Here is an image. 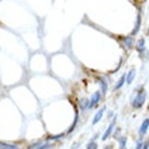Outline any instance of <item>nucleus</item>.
Returning <instances> with one entry per match:
<instances>
[{
	"instance_id": "obj_1",
	"label": "nucleus",
	"mask_w": 149,
	"mask_h": 149,
	"mask_svg": "<svg viewBox=\"0 0 149 149\" xmlns=\"http://www.w3.org/2000/svg\"><path fill=\"white\" fill-rule=\"evenodd\" d=\"M145 99H146V92L145 91H140V94L137 95V98L133 100V107L134 109H141L142 104L145 103Z\"/></svg>"
},
{
	"instance_id": "obj_2",
	"label": "nucleus",
	"mask_w": 149,
	"mask_h": 149,
	"mask_svg": "<svg viewBox=\"0 0 149 149\" xmlns=\"http://www.w3.org/2000/svg\"><path fill=\"white\" fill-rule=\"evenodd\" d=\"M100 98H102V92H100V91H95L94 94H92V96H91V99H90V106H88V109H94V107H96V104L99 103Z\"/></svg>"
},
{
	"instance_id": "obj_3",
	"label": "nucleus",
	"mask_w": 149,
	"mask_h": 149,
	"mask_svg": "<svg viewBox=\"0 0 149 149\" xmlns=\"http://www.w3.org/2000/svg\"><path fill=\"white\" fill-rule=\"evenodd\" d=\"M114 127H115V119H113V122H111L110 125H109V127H107V130L104 132V134L102 136V140L104 141V140H107V138L110 137L111 134H113V130H114Z\"/></svg>"
},
{
	"instance_id": "obj_4",
	"label": "nucleus",
	"mask_w": 149,
	"mask_h": 149,
	"mask_svg": "<svg viewBox=\"0 0 149 149\" xmlns=\"http://www.w3.org/2000/svg\"><path fill=\"white\" fill-rule=\"evenodd\" d=\"M99 80V83H100V92H102V95H106V92H107V80L104 77H99L98 79Z\"/></svg>"
},
{
	"instance_id": "obj_5",
	"label": "nucleus",
	"mask_w": 149,
	"mask_h": 149,
	"mask_svg": "<svg viewBox=\"0 0 149 149\" xmlns=\"http://www.w3.org/2000/svg\"><path fill=\"white\" fill-rule=\"evenodd\" d=\"M148 129H149V119H145V121L142 122V125H141V127H140V136H145L146 134V132H148Z\"/></svg>"
},
{
	"instance_id": "obj_6",
	"label": "nucleus",
	"mask_w": 149,
	"mask_h": 149,
	"mask_svg": "<svg viewBox=\"0 0 149 149\" xmlns=\"http://www.w3.org/2000/svg\"><path fill=\"white\" fill-rule=\"evenodd\" d=\"M104 110H106V107H102L100 110H98V113L95 114V117H94V121H92V125H96L100 119H102L103 117V113H104Z\"/></svg>"
},
{
	"instance_id": "obj_7",
	"label": "nucleus",
	"mask_w": 149,
	"mask_h": 149,
	"mask_svg": "<svg viewBox=\"0 0 149 149\" xmlns=\"http://www.w3.org/2000/svg\"><path fill=\"white\" fill-rule=\"evenodd\" d=\"M136 47H137V52H138V53H142V52L145 50V39H144V38H140V39H138Z\"/></svg>"
},
{
	"instance_id": "obj_8",
	"label": "nucleus",
	"mask_w": 149,
	"mask_h": 149,
	"mask_svg": "<svg viewBox=\"0 0 149 149\" xmlns=\"http://www.w3.org/2000/svg\"><path fill=\"white\" fill-rule=\"evenodd\" d=\"M0 149H19V146L15 144H10V142L0 141Z\"/></svg>"
},
{
	"instance_id": "obj_9",
	"label": "nucleus",
	"mask_w": 149,
	"mask_h": 149,
	"mask_svg": "<svg viewBox=\"0 0 149 149\" xmlns=\"http://www.w3.org/2000/svg\"><path fill=\"white\" fill-rule=\"evenodd\" d=\"M123 43H125V46L127 47V49H130V47L134 45V39H133V36H129V37H125L123 38Z\"/></svg>"
},
{
	"instance_id": "obj_10",
	"label": "nucleus",
	"mask_w": 149,
	"mask_h": 149,
	"mask_svg": "<svg viewBox=\"0 0 149 149\" xmlns=\"http://www.w3.org/2000/svg\"><path fill=\"white\" fill-rule=\"evenodd\" d=\"M134 76H136V69H130L129 73L126 74V83H127V84H132L134 80Z\"/></svg>"
},
{
	"instance_id": "obj_11",
	"label": "nucleus",
	"mask_w": 149,
	"mask_h": 149,
	"mask_svg": "<svg viewBox=\"0 0 149 149\" xmlns=\"http://www.w3.org/2000/svg\"><path fill=\"white\" fill-rule=\"evenodd\" d=\"M126 81V74H122L121 77H119V80H118V83L115 84V88L114 90H119V88H122V86L125 84Z\"/></svg>"
},
{
	"instance_id": "obj_12",
	"label": "nucleus",
	"mask_w": 149,
	"mask_h": 149,
	"mask_svg": "<svg viewBox=\"0 0 149 149\" xmlns=\"http://www.w3.org/2000/svg\"><path fill=\"white\" fill-rule=\"evenodd\" d=\"M79 104H80V110L84 111L88 109V106H90V100H88V99H83V100H80Z\"/></svg>"
},
{
	"instance_id": "obj_13",
	"label": "nucleus",
	"mask_w": 149,
	"mask_h": 149,
	"mask_svg": "<svg viewBox=\"0 0 149 149\" xmlns=\"http://www.w3.org/2000/svg\"><path fill=\"white\" fill-rule=\"evenodd\" d=\"M140 26H141V14H138V18H137V24H136V27H134L133 33H132V36H136L140 30Z\"/></svg>"
},
{
	"instance_id": "obj_14",
	"label": "nucleus",
	"mask_w": 149,
	"mask_h": 149,
	"mask_svg": "<svg viewBox=\"0 0 149 149\" xmlns=\"http://www.w3.org/2000/svg\"><path fill=\"white\" fill-rule=\"evenodd\" d=\"M87 149H98V144L94 141H91L88 145H87Z\"/></svg>"
},
{
	"instance_id": "obj_15",
	"label": "nucleus",
	"mask_w": 149,
	"mask_h": 149,
	"mask_svg": "<svg viewBox=\"0 0 149 149\" xmlns=\"http://www.w3.org/2000/svg\"><path fill=\"white\" fill-rule=\"evenodd\" d=\"M125 145H126V138L125 137L119 138V148L123 149V148H125Z\"/></svg>"
},
{
	"instance_id": "obj_16",
	"label": "nucleus",
	"mask_w": 149,
	"mask_h": 149,
	"mask_svg": "<svg viewBox=\"0 0 149 149\" xmlns=\"http://www.w3.org/2000/svg\"><path fill=\"white\" fill-rule=\"evenodd\" d=\"M144 148V144H142V141H138L137 145H136V149H142Z\"/></svg>"
},
{
	"instance_id": "obj_17",
	"label": "nucleus",
	"mask_w": 149,
	"mask_h": 149,
	"mask_svg": "<svg viewBox=\"0 0 149 149\" xmlns=\"http://www.w3.org/2000/svg\"><path fill=\"white\" fill-rule=\"evenodd\" d=\"M142 149H148V144H144V148Z\"/></svg>"
},
{
	"instance_id": "obj_18",
	"label": "nucleus",
	"mask_w": 149,
	"mask_h": 149,
	"mask_svg": "<svg viewBox=\"0 0 149 149\" xmlns=\"http://www.w3.org/2000/svg\"><path fill=\"white\" fill-rule=\"evenodd\" d=\"M73 149H77V146H74V148H73Z\"/></svg>"
}]
</instances>
